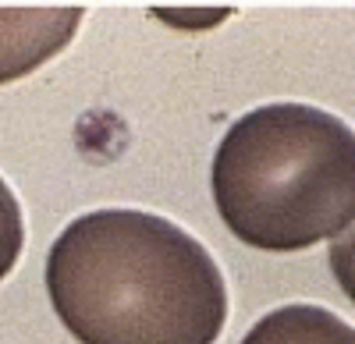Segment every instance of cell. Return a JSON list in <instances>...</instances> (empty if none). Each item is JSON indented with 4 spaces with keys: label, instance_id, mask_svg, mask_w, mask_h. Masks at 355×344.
I'll list each match as a JSON object with an SVG mask.
<instances>
[{
    "label": "cell",
    "instance_id": "obj_4",
    "mask_svg": "<svg viewBox=\"0 0 355 344\" xmlns=\"http://www.w3.org/2000/svg\"><path fill=\"white\" fill-rule=\"evenodd\" d=\"M239 344H355V327L323 305L274 309Z\"/></svg>",
    "mask_w": 355,
    "mask_h": 344
},
{
    "label": "cell",
    "instance_id": "obj_2",
    "mask_svg": "<svg viewBox=\"0 0 355 344\" xmlns=\"http://www.w3.org/2000/svg\"><path fill=\"white\" fill-rule=\"evenodd\" d=\"M210 178L234 238L299 252L355 217V132L309 103H266L227 128Z\"/></svg>",
    "mask_w": 355,
    "mask_h": 344
},
{
    "label": "cell",
    "instance_id": "obj_6",
    "mask_svg": "<svg viewBox=\"0 0 355 344\" xmlns=\"http://www.w3.org/2000/svg\"><path fill=\"white\" fill-rule=\"evenodd\" d=\"M327 260H331V270H334V280L341 284V291L355 302V224L338 235Z\"/></svg>",
    "mask_w": 355,
    "mask_h": 344
},
{
    "label": "cell",
    "instance_id": "obj_1",
    "mask_svg": "<svg viewBox=\"0 0 355 344\" xmlns=\"http://www.w3.org/2000/svg\"><path fill=\"white\" fill-rule=\"evenodd\" d=\"M46 288L78 344H214L227 320L214 255L142 210L71 220L46 255Z\"/></svg>",
    "mask_w": 355,
    "mask_h": 344
},
{
    "label": "cell",
    "instance_id": "obj_3",
    "mask_svg": "<svg viewBox=\"0 0 355 344\" xmlns=\"http://www.w3.org/2000/svg\"><path fill=\"white\" fill-rule=\"evenodd\" d=\"M82 21V8H0V82L36 71L64 50Z\"/></svg>",
    "mask_w": 355,
    "mask_h": 344
},
{
    "label": "cell",
    "instance_id": "obj_5",
    "mask_svg": "<svg viewBox=\"0 0 355 344\" xmlns=\"http://www.w3.org/2000/svg\"><path fill=\"white\" fill-rule=\"evenodd\" d=\"M21 245H25V220H21V206L15 192L8 188V181L0 178V280H4L18 255H21Z\"/></svg>",
    "mask_w": 355,
    "mask_h": 344
}]
</instances>
